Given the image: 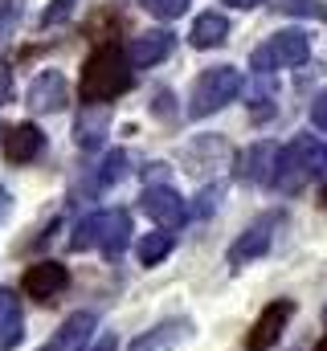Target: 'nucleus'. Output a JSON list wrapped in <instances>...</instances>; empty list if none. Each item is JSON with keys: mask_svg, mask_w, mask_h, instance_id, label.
<instances>
[{"mask_svg": "<svg viewBox=\"0 0 327 351\" xmlns=\"http://www.w3.org/2000/svg\"><path fill=\"white\" fill-rule=\"evenodd\" d=\"M319 176H327V139H319V135H295L286 147H278L270 184L291 196V192L307 188Z\"/></svg>", "mask_w": 327, "mask_h": 351, "instance_id": "obj_1", "label": "nucleus"}, {"mask_svg": "<svg viewBox=\"0 0 327 351\" xmlns=\"http://www.w3.org/2000/svg\"><path fill=\"white\" fill-rule=\"evenodd\" d=\"M135 82L127 58H123V45H102L86 58L82 66V82H78V94L86 102H111L119 94H127Z\"/></svg>", "mask_w": 327, "mask_h": 351, "instance_id": "obj_2", "label": "nucleus"}, {"mask_svg": "<svg viewBox=\"0 0 327 351\" xmlns=\"http://www.w3.org/2000/svg\"><path fill=\"white\" fill-rule=\"evenodd\" d=\"M242 90H245V78L238 66H209L205 74H196V82L188 90V114L192 119H213L217 110L238 102Z\"/></svg>", "mask_w": 327, "mask_h": 351, "instance_id": "obj_3", "label": "nucleus"}, {"mask_svg": "<svg viewBox=\"0 0 327 351\" xmlns=\"http://www.w3.org/2000/svg\"><path fill=\"white\" fill-rule=\"evenodd\" d=\"M307 58H311V37H307L303 29H278V33H270L262 45L249 49V70L274 74V70L303 66Z\"/></svg>", "mask_w": 327, "mask_h": 351, "instance_id": "obj_4", "label": "nucleus"}, {"mask_svg": "<svg viewBox=\"0 0 327 351\" xmlns=\"http://www.w3.org/2000/svg\"><path fill=\"white\" fill-rule=\"evenodd\" d=\"M139 208L156 221V229H164V233H172V229H180L188 221V200L172 184H148L144 196H139Z\"/></svg>", "mask_w": 327, "mask_h": 351, "instance_id": "obj_5", "label": "nucleus"}, {"mask_svg": "<svg viewBox=\"0 0 327 351\" xmlns=\"http://www.w3.org/2000/svg\"><path fill=\"white\" fill-rule=\"evenodd\" d=\"M295 311H299L295 298H274L270 306H262V315L253 319V327H249V335H245V351H270L282 339V331H286V323L295 319Z\"/></svg>", "mask_w": 327, "mask_h": 351, "instance_id": "obj_6", "label": "nucleus"}, {"mask_svg": "<svg viewBox=\"0 0 327 351\" xmlns=\"http://www.w3.org/2000/svg\"><path fill=\"white\" fill-rule=\"evenodd\" d=\"M66 102H70V86H66L62 70H41L25 90V106L33 114H58V110H66Z\"/></svg>", "mask_w": 327, "mask_h": 351, "instance_id": "obj_7", "label": "nucleus"}, {"mask_svg": "<svg viewBox=\"0 0 327 351\" xmlns=\"http://www.w3.org/2000/svg\"><path fill=\"white\" fill-rule=\"evenodd\" d=\"M282 225V213H266L262 221H253L245 233H238V241L229 245V254H225V262L229 265H245V262H258L266 250H270V241H274V229Z\"/></svg>", "mask_w": 327, "mask_h": 351, "instance_id": "obj_8", "label": "nucleus"}, {"mask_svg": "<svg viewBox=\"0 0 327 351\" xmlns=\"http://www.w3.org/2000/svg\"><path fill=\"white\" fill-rule=\"evenodd\" d=\"M21 286H25V294L33 298V302H54L66 286H70V269L62 262H33L25 269V278H21Z\"/></svg>", "mask_w": 327, "mask_h": 351, "instance_id": "obj_9", "label": "nucleus"}, {"mask_svg": "<svg viewBox=\"0 0 327 351\" xmlns=\"http://www.w3.org/2000/svg\"><path fill=\"white\" fill-rule=\"evenodd\" d=\"M0 152H4L8 164H33V160L45 152V131H41L33 119H29V123H16V127L4 131Z\"/></svg>", "mask_w": 327, "mask_h": 351, "instance_id": "obj_10", "label": "nucleus"}, {"mask_svg": "<svg viewBox=\"0 0 327 351\" xmlns=\"http://www.w3.org/2000/svg\"><path fill=\"white\" fill-rule=\"evenodd\" d=\"M111 135V102H86L74 119V143L82 152H98Z\"/></svg>", "mask_w": 327, "mask_h": 351, "instance_id": "obj_11", "label": "nucleus"}, {"mask_svg": "<svg viewBox=\"0 0 327 351\" xmlns=\"http://www.w3.org/2000/svg\"><path fill=\"white\" fill-rule=\"evenodd\" d=\"M274 156H278V143L258 139V143H249L245 152H238V160H234V176H238L242 184H270Z\"/></svg>", "mask_w": 327, "mask_h": 351, "instance_id": "obj_12", "label": "nucleus"}, {"mask_svg": "<svg viewBox=\"0 0 327 351\" xmlns=\"http://www.w3.org/2000/svg\"><path fill=\"white\" fill-rule=\"evenodd\" d=\"M131 233H135L131 213H127V208H106L102 221H98V250H102L106 258H119V254L131 245Z\"/></svg>", "mask_w": 327, "mask_h": 351, "instance_id": "obj_13", "label": "nucleus"}, {"mask_svg": "<svg viewBox=\"0 0 327 351\" xmlns=\"http://www.w3.org/2000/svg\"><path fill=\"white\" fill-rule=\"evenodd\" d=\"M172 45H176V37L168 29H160V33H139V37H131V45L123 49V58H127V66L148 70V66H156V62H164L172 53Z\"/></svg>", "mask_w": 327, "mask_h": 351, "instance_id": "obj_14", "label": "nucleus"}, {"mask_svg": "<svg viewBox=\"0 0 327 351\" xmlns=\"http://www.w3.org/2000/svg\"><path fill=\"white\" fill-rule=\"evenodd\" d=\"M188 335H192V323L188 319H168L160 327L144 331L139 339H131V351H176Z\"/></svg>", "mask_w": 327, "mask_h": 351, "instance_id": "obj_15", "label": "nucleus"}, {"mask_svg": "<svg viewBox=\"0 0 327 351\" xmlns=\"http://www.w3.org/2000/svg\"><path fill=\"white\" fill-rule=\"evenodd\" d=\"M90 335H94V315H90V311H78V315H70V319L54 331V339L41 351H86Z\"/></svg>", "mask_w": 327, "mask_h": 351, "instance_id": "obj_16", "label": "nucleus"}, {"mask_svg": "<svg viewBox=\"0 0 327 351\" xmlns=\"http://www.w3.org/2000/svg\"><path fill=\"white\" fill-rule=\"evenodd\" d=\"M127 164H131V156H127L123 147L106 152V156H102V164H98V172L82 184V192H86V196H102V192H111L119 180H127V176H131V168H127Z\"/></svg>", "mask_w": 327, "mask_h": 351, "instance_id": "obj_17", "label": "nucleus"}, {"mask_svg": "<svg viewBox=\"0 0 327 351\" xmlns=\"http://www.w3.org/2000/svg\"><path fill=\"white\" fill-rule=\"evenodd\" d=\"M225 41H229V21L221 12H201L192 21V29H188V45L192 49H217Z\"/></svg>", "mask_w": 327, "mask_h": 351, "instance_id": "obj_18", "label": "nucleus"}, {"mask_svg": "<svg viewBox=\"0 0 327 351\" xmlns=\"http://www.w3.org/2000/svg\"><path fill=\"white\" fill-rule=\"evenodd\" d=\"M172 245H176V241H172V233H164V229L144 233V237L135 241V258H139V265H148V269H152V265H160L164 258L172 254Z\"/></svg>", "mask_w": 327, "mask_h": 351, "instance_id": "obj_19", "label": "nucleus"}, {"mask_svg": "<svg viewBox=\"0 0 327 351\" xmlns=\"http://www.w3.org/2000/svg\"><path fill=\"white\" fill-rule=\"evenodd\" d=\"M98 221H102V213H90V217H82L78 225H74V237L66 241V245H70V254L98 250Z\"/></svg>", "mask_w": 327, "mask_h": 351, "instance_id": "obj_20", "label": "nucleus"}, {"mask_svg": "<svg viewBox=\"0 0 327 351\" xmlns=\"http://www.w3.org/2000/svg\"><path fill=\"white\" fill-rule=\"evenodd\" d=\"M221 196H225V184H205V188L196 192V204L188 208V217H196V221L213 217V213L221 208Z\"/></svg>", "mask_w": 327, "mask_h": 351, "instance_id": "obj_21", "label": "nucleus"}, {"mask_svg": "<svg viewBox=\"0 0 327 351\" xmlns=\"http://www.w3.org/2000/svg\"><path fill=\"white\" fill-rule=\"evenodd\" d=\"M144 4V12L148 16H156V21H176V16H184L188 12V4L192 0H139Z\"/></svg>", "mask_w": 327, "mask_h": 351, "instance_id": "obj_22", "label": "nucleus"}, {"mask_svg": "<svg viewBox=\"0 0 327 351\" xmlns=\"http://www.w3.org/2000/svg\"><path fill=\"white\" fill-rule=\"evenodd\" d=\"M0 327H21V298L0 286Z\"/></svg>", "mask_w": 327, "mask_h": 351, "instance_id": "obj_23", "label": "nucleus"}, {"mask_svg": "<svg viewBox=\"0 0 327 351\" xmlns=\"http://www.w3.org/2000/svg\"><path fill=\"white\" fill-rule=\"evenodd\" d=\"M274 8H278V12H291V16L299 12V16H319V21H327V8L319 0H278Z\"/></svg>", "mask_w": 327, "mask_h": 351, "instance_id": "obj_24", "label": "nucleus"}, {"mask_svg": "<svg viewBox=\"0 0 327 351\" xmlns=\"http://www.w3.org/2000/svg\"><path fill=\"white\" fill-rule=\"evenodd\" d=\"M74 8H78V0H49V4H45V12H41V25L49 29V25L66 21V16H70Z\"/></svg>", "mask_w": 327, "mask_h": 351, "instance_id": "obj_25", "label": "nucleus"}, {"mask_svg": "<svg viewBox=\"0 0 327 351\" xmlns=\"http://www.w3.org/2000/svg\"><path fill=\"white\" fill-rule=\"evenodd\" d=\"M16 21H21V0H0V41L12 37Z\"/></svg>", "mask_w": 327, "mask_h": 351, "instance_id": "obj_26", "label": "nucleus"}, {"mask_svg": "<svg viewBox=\"0 0 327 351\" xmlns=\"http://www.w3.org/2000/svg\"><path fill=\"white\" fill-rule=\"evenodd\" d=\"M172 102H176V94H172V90H160V94L152 98V114H160V119H172V114H176V106H172Z\"/></svg>", "mask_w": 327, "mask_h": 351, "instance_id": "obj_27", "label": "nucleus"}, {"mask_svg": "<svg viewBox=\"0 0 327 351\" xmlns=\"http://www.w3.org/2000/svg\"><path fill=\"white\" fill-rule=\"evenodd\" d=\"M311 127L327 135V90L319 94V98H315V102H311Z\"/></svg>", "mask_w": 327, "mask_h": 351, "instance_id": "obj_28", "label": "nucleus"}, {"mask_svg": "<svg viewBox=\"0 0 327 351\" xmlns=\"http://www.w3.org/2000/svg\"><path fill=\"white\" fill-rule=\"evenodd\" d=\"M21 339H25V331H21V327H0V351H12Z\"/></svg>", "mask_w": 327, "mask_h": 351, "instance_id": "obj_29", "label": "nucleus"}, {"mask_svg": "<svg viewBox=\"0 0 327 351\" xmlns=\"http://www.w3.org/2000/svg\"><path fill=\"white\" fill-rule=\"evenodd\" d=\"M8 98H12V70L0 62V106H8Z\"/></svg>", "mask_w": 327, "mask_h": 351, "instance_id": "obj_30", "label": "nucleus"}, {"mask_svg": "<svg viewBox=\"0 0 327 351\" xmlns=\"http://www.w3.org/2000/svg\"><path fill=\"white\" fill-rule=\"evenodd\" d=\"M8 217H12V192H8V188H0V225H4Z\"/></svg>", "mask_w": 327, "mask_h": 351, "instance_id": "obj_31", "label": "nucleus"}, {"mask_svg": "<svg viewBox=\"0 0 327 351\" xmlns=\"http://www.w3.org/2000/svg\"><path fill=\"white\" fill-rule=\"evenodd\" d=\"M90 351H119V339H115V335H102V339H98Z\"/></svg>", "mask_w": 327, "mask_h": 351, "instance_id": "obj_32", "label": "nucleus"}, {"mask_svg": "<svg viewBox=\"0 0 327 351\" xmlns=\"http://www.w3.org/2000/svg\"><path fill=\"white\" fill-rule=\"evenodd\" d=\"M225 4H229V8H242V12H245V8H258L262 0H225Z\"/></svg>", "mask_w": 327, "mask_h": 351, "instance_id": "obj_33", "label": "nucleus"}, {"mask_svg": "<svg viewBox=\"0 0 327 351\" xmlns=\"http://www.w3.org/2000/svg\"><path fill=\"white\" fill-rule=\"evenodd\" d=\"M319 208L327 213V180H324V188H319Z\"/></svg>", "mask_w": 327, "mask_h": 351, "instance_id": "obj_34", "label": "nucleus"}, {"mask_svg": "<svg viewBox=\"0 0 327 351\" xmlns=\"http://www.w3.org/2000/svg\"><path fill=\"white\" fill-rule=\"evenodd\" d=\"M315 351H327V335H324V339H319V348H315Z\"/></svg>", "mask_w": 327, "mask_h": 351, "instance_id": "obj_35", "label": "nucleus"}]
</instances>
